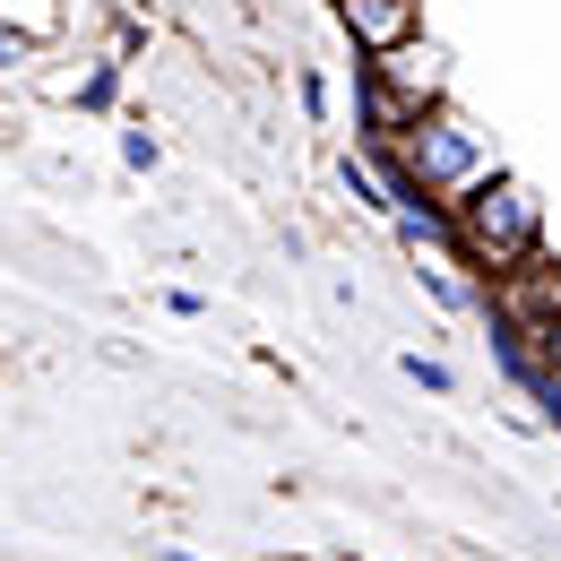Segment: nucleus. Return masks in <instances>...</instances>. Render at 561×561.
Listing matches in <instances>:
<instances>
[{
  "instance_id": "nucleus-1",
  "label": "nucleus",
  "mask_w": 561,
  "mask_h": 561,
  "mask_svg": "<svg viewBox=\"0 0 561 561\" xmlns=\"http://www.w3.org/2000/svg\"><path fill=\"white\" fill-rule=\"evenodd\" d=\"M363 156L389 173V199H398V208H458L476 182L501 173L492 130L476 122V113H458L449 95H440V104H423L389 147H363ZM398 208H389V216H398Z\"/></svg>"
},
{
  "instance_id": "nucleus-2",
  "label": "nucleus",
  "mask_w": 561,
  "mask_h": 561,
  "mask_svg": "<svg viewBox=\"0 0 561 561\" xmlns=\"http://www.w3.org/2000/svg\"><path fill=\"white\" fill-rule=\"evenodd\" d=\"M449 251L492 285L536 268V260H545V199H536V182L510 173V164H501L492 182H476V191L449 208Z\"/></svg>"
},
{
  "instance_id": "nucleus-3",
  "label": "nucleus",
  "mask_w": 561,
  "mask_h": 561,
  "mask_svg": "<svg viewBox=\"0 0 561 561\" xmlns=\"http://www.w3.org/2000/svg\"><path fill=\"white\" fill-rule=\"evenodd\" d=\"M440 95H449V53H440L432 35H407V44L371 53L363 78H354V139L389 147L423 104H440Z\"/></svg>"
},
{
  "instance_id": "nucleus-4",
  "label": "nucleus",
  "mask_w": 561,
  "mask_h": 561,
  "mask_svg": "<svg viewBox=\"0 0 561 561\" xmlns=\"http://www.w3.org/2000/svg\"><path fill=\"white\" fill-rule=\"evenodd\" d=\"M337 9V26H346V44L371 61V53H389V44H407L423 35V0H329Z\"/></svg>"
},
{
  "instance_id": "nucleus-5",
  "label": "nucleus",
  "mask_w": 561,
  "mask_h": 561,
  "mask_svg": "<svg viewBox=\"0 0 561 561\" xmlns=\"http://www.w3.org/2000/svg\"><path fill=\"white\" fill-rule=\"evenodd\" d=\"M337 182H346V199H354V208H371V216H389V208H398V199H389V173H380V164H354V156H346V164H337Z\"/></svg>"
},
{
  "instance_id": "nucleus-6",
  "label": "nucleus",
  "mask_w": 561,
  "mask_h": 561,
  "mask_svg": "<svg viewBox=\"0 0 561 561\" xmlns=\"http://www.w3.org/2000/svg\"><path fill=\"white\" fill-rule=\"evenodd\" d=\"M70 95H78V113H113V104H122V61H95Z\"/></svg>"
},
{
  "instance_id": "nucleus-7",
  "label": "nucleus",
  "mask_w": 561,
  "mask_h": 561,
  "mask_svg": "<svg viewBox=\"0 0 561 561\" xmlns=\"http://www.w3.org/2000/svg\"><path fill=\"white\" fill-rule=\"evenodd\" d=\"M0 18H18L35 44H53V35H61V0H0Z\"/></svg>"
},
{
  "instance_id": "nucleus-8",
  "label": "nucleus",
  "mask_w": 561,
  "mask_h": 561,
  "mask_svg": "<svg viewBox=\"0 0 561 561\" xmlns=\"http://www.w3.org/2000/svg\"><path fill=\"white\" fill-rule=\"evenodd\" d=\"M26 61H35V35H26L18 18H0V78H18Z\"/></svg>"
},
{
  "instance_id": "nucleus-9",
  "label": "nucleus",
  "mask_w": 561,
  "mask_h": 561,
  "mask_svg": "<svg viewBox=\"0 0 561 561\" xmlns=\"http://www.w3.org/2000/svg\"><path fill=\"white\" fill-rule=\"evenodd\" d=\"M398 371H407V380H415L423 398H449V389H458V380H449V363H432V354H407V363H398Z\"/></svg>"
},
{
  "instance_id": "nucleus-10",
  "label": "nucleus",
  "mask_w": 561,
  "mask_h": 561,
  "mask_svg": "<svg viewBox=\"0 0 561 561\" xmlns=\"http://www.w3.org/2000/svg\"><path fill=\"white\" fill-rule=\"evenodd\" d=\"M122 164H130V173H156V164H164V147L147 139V130H122Z\"/></svg>"
},
{
  "instance_id": "nucleus-11",
  "label": "nucleus",
  "mask_w": 561,
  "mask_h": 561,
  "mask_svg": "<svg viewBox=\"0 0 561 561\" xmlns=\"http://www.w3.org/2000/svg\"><path fill=\"white\" fill-rule=\"evenodd\" d=\"M527 337H536V354H545V363L561 371V302L545 311V320H527Z\"/></svg>"
},
{
  "instance_id": "nucleus-12",
  "label": "nucleus",
  "mask_w": 561,
  "mask_h": 561,
  "mask_svg": "<svg viewBox=\"0 0 561 561\" xmlns=\"http://www.w3.org/2000/svg\"><path fill=\"white\" fill-rule=\"evenodd\" d=\"M164 311H173V320H208V294H191V285H173V294H164Z\"/></svg>"
},
{
  "instance_id": "nucleus-13",
  "label": "nucleus",
  "mask_w": 561,
  "mask_h": 561,
  "mask_svg": "<svg viewBox=\"0 0 561 561\" xmlns=\"http://www.w3.org/2000/svg\"><path fill=\"white\" fill-rule=\"evenodd\" d=\"M302 113H311V122H329V78H320V70H302Z\"/></svg>"
},
{
  "instance_id": "nucleus-14",
  "label": "nucleus",
  "mask_w": 561,
  "mask_h": 561,
  "mask_svg": "<svg viewBox=\"0 0 561 561\" xmlns=\"http://www.w3.org/2000/svg\"><path fill=\"white\" fill-rule=\"evenodd\" d=\"M545 423L561 432V371H553V398H545Z\"/></svg>"
},
{
  "instance_id": "nucleus-15",
  "label": "nucleus",
  "mask_w": 561,
  "mask_h": 561,
  "mask_svg": "<svg viewBox=\"0 0 561 561\" xmlns=\"http://www.w3.org/2000/svg\"><path fill=\"white\" fill-rule=\"evenodd\" d=\"M156 561H199V553H156Z\"/></svg>"
}]
</instances>
